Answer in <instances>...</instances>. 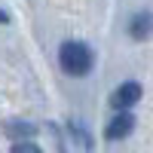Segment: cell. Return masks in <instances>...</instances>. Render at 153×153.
I'll use <instances>...</instances> for the list:
<instances>
[{"mask_svg":"<svg viewBox=\"0 0 153 153\" xmlns=\"http://www.w3.org/2000/svg\"><path fill=\"white\" fill-rule=\"evenodd\" d=\"M138 98H141V86L138 83H123V86H117V92L110 95V104L117 110H126V107H132Z\"/></svg>","mask_w":153,"mask_h":153,"instance_id":"3957f363","label":"cell"},{"mask_svg":"<svg viewBox=\"0 0 153 153\" xmlns=\"http://www.w3.org/2000/svg\"><path fill=\"white\" fill-rule=\"evenodd\" d=\"M132 129H135V117H132L129 110H120L117 117H113V120L107 123V129H104V138H107V141H123V138L129 135Z\"/></svg>","mask_w":153,"mask_h":153,"instance_id":"7a4b0ae2","label":"cell"},{"mask_svg":"<svg viewBox=\"0 0 153 153\" xmlns=\"http://www.w3.org/2000/svg\"><path fill=\"white\" fill-rule=\"evenodd\" d=\"M58 61H61V68H65V74H71V76H86L89 68H92V52H89L86 43L68 40L65 46H61V52H58Z\"/></svg>","mask_w":153,"mask_h":153,"instance_id":"6da1fadb","label":"cell"},{"mask_svg":"<svg viewBox=\"0 0 153 153\" xmlns=\"http://www.w3.org/2000/svg\"><path fill=\"white\" fill-rule=\"evenodd\" d=\"M12 153H40L37 144H12Z\"/></svg>","mask_w":153,"mask_h":153,"instance_id":"8992f818","label":"cell"},{"mask_svg":"<svg viewBox=\"0 0 153 153\" xmlns=\"http://www.w3.org/2000/svg\"><path fill=\"white\" fill-rule=\"evenodd\" d=\"M3 132L9 138H16V141H22V138H34L37 135V126H31V123H6Z\"/></svg>","mask_w":153,"mask_h":153,"instance_id":"5b68a950","label":"cell"},{"mask_svg":"<svg viewBox=\"0 0 153 153\" xmlns=\"http://www.w3.org/2000/svg\"><path fill=\"white\" fill-rule=\"evenodd\" d=\"M150 31H153V16L141 12V16H135V19H132V28H129V34L135 37V40H144V37H150Z\"/></svg>","mask_w":153,"mask_h":153,"instance_id":"277c9868","label":"cell"},{"mask_svg":"<svg viewBox=\"0 0 153 153\" xmlns=\"http://www.w3.org/2000/svg\"><path fill=\"white\" fill-rule=\"evenodd\" d=\"M9 22V16H6V12H0V25H6Z\"/></svg>","mask_w":153,"mask_h":153,"instance_id":"52a82bcc","label":"cell"}]
</instances>
